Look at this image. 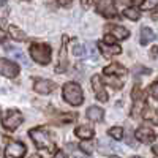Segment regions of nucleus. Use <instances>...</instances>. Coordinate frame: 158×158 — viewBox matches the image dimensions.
<instances>
[{
    "label": "nucleus",
    "instance_id": "nucleus-1",
    "mask_svg": "<svg viewBox=\"0 0 158 158\" xmlns=\"http://www.w3.org/2000/svg\"><path fill=\"white\" fill-rule=\"evenodd\" d=\"M30 138L33 141V144L38 149H46L49 152H54L56 150V142L52 139V136L49 135V131L44 128H33L30 130Z\"/></svg>",
    "mask_w": 158,
    "mask_h": 158
},
{
    "label": "nucleus",
    "instance_id": "nucleus-2",
    "mask_svg": "<svg viewBox=\"0 0 158 158\" xmlns=\"http://www.w3.org/2000/svg\"><path fill=\"white\" fill-rule=\"evenodd\" d=\"M63 98L71 106H81L84 103V92L76 82H67L63 85Z\"/></svg>",
    "mask_w": 158,
    "mask_h": 158
},
{
    "label": "nucleus",
    "instance_id": "nucleus-3",
    "mask_svg": "<svg viewBox=\"0 0 158 158\" xmlns=\"http://www.w3.org/2000/svg\"><path fill=\"white\" fill-rule=\"evenodd\" d=\"M51 48L48 44H41V43H33L30 46V56L32 59L40 63V65H48L51 62Z\"/></svg>",
    "mask_w": 158,
    "mask_h": 158
},
{
    "label": "nucleus",
    "instance_id": "nucleus-4",
    "mask_svg": "<svg viewBox=\"0 0 158 158\" xmlns=\"http://www.w3.org/2000/svg\"><path fill=\"white\" fill-rule=\"evenodd\" d=\"M21 123H22V114H21L19 111H16V109H10V111L5 114L3 122H2L3 128H6V130H10V131L16 130Z\"/></svg>",
    "mask_w": 158,
    "mask_h": 158
},
{
    "label": "nucleus",
    "instance_id": "nucleus-5",
    "mask_svg": "<svg viewBox=\"0 0 158 158\" xmlns=\"http://www.w3.org/2000/svg\"><path fill=\"white\" fill-rule=\"evenodd\" d=\"M0 74L5 76V77H16L19 74V67L11 62V60H6V59H0Z\"/></svg>",
    "mask_w": 158,
    "mask_h": 158
},
{
    "label": "nucleus",
    "instance_id": "nucleus-6",
    "mask_svg": "<svg viewBox=\"0 0 158 158\" xmlns=\"http://www.w3.org/2000/svg\"><path fill=\"white\" fill-rule=\"evenodd\" d=\"M97 11L104 18H115L117 10L114 6L112 0H98L97 2Z\"/></svg>",
    "mask_w": 158,
    "mask_h": 158
},
{
    "label": "nucleus",
    "instance_id": "nucleus-7",
    "mask_svg": "<svg viewBox=\"0 0 158 158\" xmlns=\"http://www.w3.org/2000/svg\"><path fill=\"white\" fill-rule=\"evenodd\" d=\"M25 152H27V149H25V146L22 142L13 141V142L8 144L6 149H5V156L6 158H22L25 155Z\"/></svg>",
    "mask_w": 158,
    "mask_h": 158
},
{
    "label": "nucleus",
    "instance_id": "nucleus-8",
    "mask_svg": "<svg viewBox=\"0 0 158 158\" xmlns=\"http://www.w3.org/2000/svg\"><path fill=\"white\" fill-rule=\"evenodd\" d=\"M136 139L139 142H144V144H150L155 141V133H153V130L147 125H142L136 130V133H135Z\"/></svg>",
    "mask_w": 158,
    "mask_h": 158
},
{
    "label": "nucleus",
    "instance_id": "nucleus-9",
    "mask_svg": "<svg viewBox=\"0 0 158 158\" xmlns=\"http://www.w3.org/2000/svg\"><path fill=\"white\" fill-rule=\"evenodd\" d=\"M33 90L36 92V94L48 95L52 90H56V82L49 81V79H36V81L33 82Z\"/></svg>",
    "mask_w": 158,
    "mask_h": 158
},
{
    "label": "nucleus",
    "instance_id": "nucleus-10",
    "mask_svg": "<svg viewBox=\"0 0 158 158\" xmlns=\"http://www.w3.org/2000/svg\"><path fill=\"white\" fill-rule=\"evenodd\" d=\"M92 89H94L95 95L100 101H103V103L108 101V92L104 89V84H103L100 76H92Z\"/></svg>",
    "mask_w": 158,
    "mask_h": 158
},
{
    "label": "nucleus",
    "instance_id": "nucleus-11",
    "mask_svg": "<svg viewBox=\"0 0 158 158\" xmlns=\"http://www.w3.org/2000/svg\"><path fill=\"white\" fill-rule=\"evenodd\" d=\"M98 48L100 51L103 52V56H117V54H120L122 52V48L120 46H117V44H108V43H104V41H100L98 43Z\"/></svg>",
    "mask_w": 158,
    "mask_h": 158
},
{
    "label": "nucleus",
    "instance_id": "nucleus-12",
    "mask_svg": "<svg viewBox=\"0 0 158 158\" xmlns=\"http://www.w3.org/2000/svg\"><path fill=\"white\" fill-rule=\"evenodd\" d=\"M104 74L106 76H118V77H125L127 76V70L118 63H112L104 67Z\"/></svg>",
    "mask_w": 158,
    "mask_h": 158
},
{
    "label": "nucleus",
    "instance_id": "nucleus-13",
    "mask_svg": "<svg viewBox=\"0 0 158 158\" xmlns=\"http://www.w3.org/2000/svg\"><path fill=\"white\" fill-rule=\"evenodd\" d=\"M106 30L109 32V35H112L114 38H118V40H125L130 36V32L125 27H122V25H108Z\"/></svg>",
    "mask_w": 158,
    "mask_h": 158
},
{
    "label": "nucleus",
    "instance_id": "nucleus-14",
    "mask_svg": "<svg viewBox=\"0 0 158 158\" xmlns=\"http://www.w3.org/2000/svg\"><path fill=\"white\" fill-rule=\"evenodd\" d=\"M74 135L77 136V138H81V139H84V141H89V139H92L94 138V128L92 127H89V125H81V127H77L76 130H74Z\"/></svg>",
    "mask_w": 158,
    "mask_h": 158
},
{
    "label": "nucleus",
    "instance_id": "nucleus-15",
    "mask_svg": "<svg viewBox=\"0 0 158 158\" xmlns=\"http://www.w3.org/2000/svg\"><path fill=\"white\" fill-rule=\"evenodd\" d=\"M85 115H87L89 120H92V122H101L103 117H104V111L101 108H98V106H90L87 109Z\"/></svg>",
    "mask_w": 158,
    "mask_h": 158
},
{
    "label": "nucleus",
    "instance_id": "nucleus-16",
    "mask_svg": "<svg viewBox=\"0 0 158 158\" xmlns=\"http://www.w3.org/2000/svg\"><path fill=\"white\" fill-rule=\"evenodd\" d=\"M155 38H156V35L153 33V30L150 27H142L141 29V38H139V41H141L142 46L149 44L150 41H153Z\"/></svg>",
    "mask_w": 158,
    "mask_h": 158
},
{
    "label": "nucleus",
    "instance_id": "nucleus-17",
    "mask_svg": "<svg viewBox=\"0 0 158 158\" xmlns=\"http://www.w3.org/2000/svg\"><path fill=\"white\" fill-rule=\"evenodd\" d=\"M142 117L146 118V120L158 125V108H149V106H146V108H144V111H142Z\"/></svg>",
    "mask_w": 158,
    "mask_h": 158
},
{
    "label": "nucleus",
    "instance_id": "nucleus-18",
    "mask_svg": "<svg viewBox=\"0 0 158 158\" xmlns=\"http://www.w3.org/2000/svg\"><path fill=\"white\" fill-rule=\"evenodd\" d=\"M8 32H10L11 38L16 40V41H25V40H27V35H25L21 29H18L16 25H10V27H8Z\"/></svg>",
    "mask_w": 158,
    "mask_h": 158
},
{
    "label": "nucleus",
    "instance_id": "nucleus-19",
    "mask_svg": "<svg viewBox=\"0 0 158 158\" xmlns=\"http://www.w3.org/2000/svg\"><path fill=\"white\" fill-rule=\"evenodd\" d=\"M67 70V48L62 46L60 51V65H57V73H65Z\"/></svg>",
    "mask_w": 158,
    "mask_h": 158
},
{
    "label": "nucleus",
    "instance_id": "nucleus-20",
    "mask_svg": "<svg viewBox=\"0 0 158 158\" xmlns=\"http://www.w3.org/2000/svg\"><path fill=\"white\" fill-rule=\"evenodd\" d=\"M5 51L8 52V54L15 56V57H16L18 60H21L22 63H25V65H27V60L24 59V54L21 52V49H18V48H11V46H6V48H5Z\"/></svg>",
    "mask_w": 158,
    "mask_h": 158
},
{
    "label": "nucleus",
    "instance_id": "nucleus-21",
    "mask_svg": "<svg viewBox=\"0 0 158 158\" xmlns=\"http://www.w3.org/2000/svg\"><path fill=\"white\" fill-rule=\"evenodd\" d=\"M123 16L128 18L130 21H138L141 18V13L136 8H127V10H123Z\"/></svg>",
    "mask_w": 158,
    "mask_h": 158
},
{
    "label": "nucleus",
    "instance_id": "nucleus-22",
    "mask_svg": "<svg viewBox=\"0 0 158 158\" xmlns=\"http://www.w3.org/2000/svg\"><path fill=\"white\" fill-rule=\"evenodd\" d=\"M109 136L114 138L115 141H120V139L123 138V130H122V127H112V128H109Z\"/></svg>",
    "mask_w": 158,
    "mask_h": 158
},
{
    "label": "nucleus",
    "instance_id": "nucleus-23",
    "mask_svg": "<svg viewBox=\"0 0 158 158\" xmlns=\"http://www.w3.org/2000/svg\"><path fill=\"white\" fill-rule=\"evenodd\" d=\"M141 6L142 10H153L155 6H158V0H144Z\"/></svg>",
    "mask_w": 158,
    "mask_h": 158
},
{
    "label": "nucleus",
    "instance_id": "nucleus-24",
    "mask_svg": "<svg viewBox=\"0 0 158 158\" xmlns=\"http://www.w3.org/2000/svg\"><path fill=\"white\" fill-rule=\"evenodd\" d=\"M67 147H68V150H70V152H71V153H73L76 158H81V156H84V153H79V152H77V147H79V146H76V144H68Z\"/></svg>",
    "mask_w": 158,
    "mask_h": 158
},
{
    "label": "nucleus",
    "instance_id": "nucleus-25",
    "mask_svg": "<svg viewBox=\"0 0 158 158\" xmlns=\"http://www.w3.org/2000/svg\"><path fill=\"white\" fill-rule=\"evenodd\" d=\"M150 95H152L155 100H158V81L152 84V87H150Z\"/></svg>",
    "mask_w": 158,
    "mask_h": 158
},
{
    "label": "nucleus",
    "instance_id": "nucleus-26",
    "mask_svg": "<svg viewBox=\"0 0 158 158\" xmlns=\"http://www.w3.org/2000/svg\"><path fill=\"white\" fill-rule=\"evenodd\" d=\"M84 51H85L84 46H81V44H74V48H73V54H74V56H81V54H84Z\"/></svg>",
    "mask_w": 158,
    "mask_h": 158
},
{
    "label": "nucleus",
    "instance_id": "nucleus-27",
    "mask_svg": "<svg viewBox=\"0 0 158 158\" xmlns=\"http://www.w3.org/2000/svg\"><path fill=\"white\" fill-rule=\"evenodd\" d=\"M74 117H76L74 114H68V115H60V120L67 123V122H71V120H73Z\"/></svg>",
    "mask_w": 158,
    "mask_h": 158
},
{
    "label": "nucleus",
    "instance_id": "nucleus-28",
    "mask_svg": "<svg viewBox=\"0 0 158 158\" xmlns=\"http://www.w3.org/2000/svg\"><path fill=\"white\" fill-rule=\"evenodd\" d=\"M89 49H90V57L92 59H95L97 57V51H95V44L94 43H89V46H87Z\"/></svg>",
    "mask_w": 158,
    "mask_h": 158
},
{
    "label": "nucleus",
    "instance_id": "nucleus-29",
    "mask_svg": "<svg viewBox=\"0 0 158 158\" xmlns=\"http://www.w3.org/2000/svg\"><path fill=\"white\" fill-rule=\"evenodd\" d=\"M114 36L112 35H106V36H104V43H108V44H114Z\"/></svg>",
    "mask_w": 158,
    "mask_h": 158
},
{
    "label": "nucleus",
    "instance_id": "nucleus-30",
    "mask_svg": "<svg viewBox=\"0 0 158 158\" xmlns=\"http://www.w3.org/2000/svg\"><path fill=\"white\" fill-rule=\"evenodd\" d=\"M150 56H152V59H155V57L158 56V46H153V48L150 49Z\"/></svg>",
    "mask_w": 158,
    "mask_h": 158
},
{
    "label": "nucleus",
    "instance_id": "nucleus-31",
    "mask_svg": "<svg viewBox=\"0 0 158 158\" xmlns=\"http://www.w3.org/2000/svg\"><path fill=\"white\" fill-rule=\"evenodd\" d=\"M71 3V0H59V5H62V6H68Z\"/></svg>",
    "mask_w": 158,
    "mask_h": 158
},
{
    "label": "nucleus",
    "instance_id": "nucleus-32",
    "mask_svg": "<svg viewBox=\"0 0 158 158\" xmlns=\"http://www.w3.org/2000/svg\"><path fill=\"white\" fill-rule=\"evenodd\" d=\"M5 38H6V33H5L3 30H0V43H2V41H3Z\"/></svg>",
    "mask_w": 158,
    "mask_h": 158
},
{
    "label": "nucleus",
    "instance_id": "nucleus-33",
    "mask_svg": "<svg viewBox=\"0 0 158 158\" xmlns=\"http://www.w3.org/2000/svg\"><path fill=\"white\" fill-rule=\"evenodd\" d=\"M152 19H153V21H158V10H155V11L152 13Z\"/></svg>",
    "mask_w": 158,
    "mask_h": 158
},
{
    "label": "nucleus",
    "instance_id": "nucleus-34",
    "mask_svg": "<svg viewBox=\"0 0 158 158\" xmlns=\"http://www.w3.org/2000/svg\"><path fill=\"white\" fill-rule=\"evenodd\" d=\"M54 158H67V156H65V153H63V152H57Z\"/></svg>",
    "mask_w": 158,
    "mask_h": 158
},
{
    "label": "nucleus",
    "instance_id": "nucleus-35",
    "mask_svg": "<svg viewBox=\"0 0 158 158\" xmlns=\"http://www.w3.org/2000/svg\"><path fill=\"white\" fill-rule=\"evenodd\" d=\"M89 5H90V0H82V6H85V8H87Z\"/></svg>",
    "mask_w": 158,
    "mask_h": 158
},
{
    "label": "nucleus",
    "instance_id": "nucleus-36",
    "mask_svg": "<svg viewBox=\"0 0 158 158\" xmlns=\"http://www.w3.org/2000/svg\"><path fill=\"white\" fill-rule=\"evenodd\" d=\"M30 158H43V156H41V155H32Z\"/></svg>",
    "mask_w": 158,
    "mask_h": 158
},
{
    "label": "nucleus",
    "instance_id": "nucleus-37",
    "mask_svg": "<svg viewBox=\"0 0 158 158\" xmlns=\"http://www.w3.org/2000/svg\"><path fill=\"white\" fill-rule=\"evenodd\" d=\"M6 3V0H0V6H2V5H5Z\"/></svg>",
    "mask_w": 158,
    "mask_h": 158
},
{
    "label": "nucleus",
    "instance_id": "nucleus-38",
    "mask_svg": "<svg viewBox=\"0 0 158 158\" xmlns=\"http://www.w3.org/2000/svg\"><path fill=\"white\" fill-rule=\"evenodd\" d=\"M153 152H155V153L158 155V146H156V147H153Z\"/></svg>",
    "mask_w": 158,
    "mask_h": 158
},
{
    "label": "nucleus",
    "instance_id": "nucleus-39",
    "mask_svg": "<svg viewBox=\"0 0 158 158\" xmlns=\"http://www.w3.org/2000/svg\"><path fill=\"white\" fill-rule=\"evenodd\" d=\"M109 158H118V156H115V155H111V156H109Z\"/></svg>",
    "mask_w": 158,
    "mask_h": 158
},
{
    "label": "nucleus",
    "instance_id": "nucleus-40",
    "mask_svg": "<svg viewBox=\"0 0 158 158\" xmlns=\"http://www.w3.org/2000/svg\"><path fill=\"white\" fill-rule=\"evenodd\" d=\"M133 158H139V156H133Z\"/></svg>",
    "mask_w": 158,
    "mask_h": 158
},
{
    "label": "nucleus",
    "instance_id": "nucleus-41",
    "mask_svg": "<svg viewBox=\"0 0 158 158\" xmlns=\"http://www.w3.org/2000/svg\"><path fill=\"white\" fill-rule=\"evenodd\" d=\"M156 158H158V156H156Z\"/></svg>",
    "mask_w": 158,
    "mask_h": 158
}]
</instances>
